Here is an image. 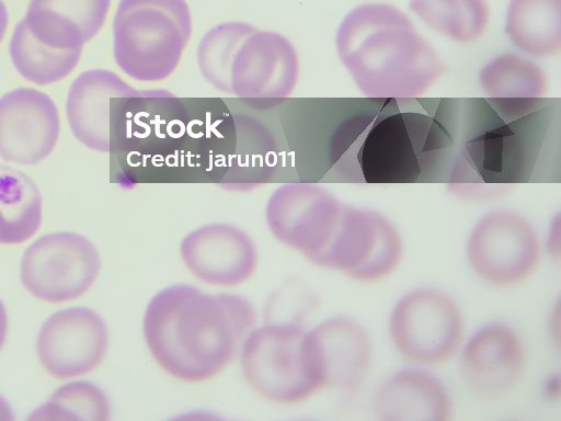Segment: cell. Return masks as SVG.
Segmentation results:
<instances>
[{
	"label": "cell",
	"mask_w": 561,
	"mask_h": 421,
	"mask_svg": "<svg viewBox=\"0 0 561 421\" xmlns=\"http://www.w3.org/2000/svg\"><path fill=\"white\" fill-rule=\"evenodd\" d=\"M307 339L320 389H352L363 383L373 350L358 322L332 317L307 330Z\"/></svg>",
	"instance_id": "2e32d148"
},
{
	"label": "cell",
	"mask_w": 561,
	"mask_h": 421,
	"mask_svg": "<svg viewBox=\"0 0 561 421\" xmlns=\"http://www.w3.org/2000/svg\"><path fill=\"white\" fill-rule=\"evenodd\" d=\"M409 8L428 29L460 43L480 38L490 20L485 0H410Z\"/></svg>",
	"instance_id": "cb8c5ba5"
},
{
	"label": "cell",
	"mask_w": 561,
	"mask_h": 421,
	"mask_svg": "<svg viewBox=\"0 0 561 421\" xmlns=\"http://www.w3.org/2000/svg\"><path fill=\"white\" fill-rule=\"evenodd\" d=\"M60 130L54 101L35 89L21 88L0 98V157L36 164L54 150Z\"/></svg>",
	"instance_id": "7c38bea8"
},
{
	"label": "cell",
	"mask_w": 561,
	"mask_h": 421,
	"mask_svg": "<svg viewBox=\"0 0 561 421\" xmlns=\"http://www.w3.org/2000/svg\"><path fill=\"white\" fill-rule=\"evenodd\" d=\"M345 175L368 184L435 182L449 158L447 134L420 113H392L355 122Z\"/></svg>",
	"instance_id": "3957f363"
},
{
	"label": "cell",
	"mask_w": 561,
	"mask_h": 421,
	"mask_svg": "<svg viewBox=\"0 0 561 421\" xmlns=\"http://www.w3.org/2000/svg\"><path fill=\"white\" fill-rule=\"evenodd\" d=\"M192 33L185 0H121L113 20V50L118 68L139 82L173 73Z\"/></svg>",
	"instance_id": "277c9868"
},
{
	"label": "cell",
	"mask_w": 561,
	"mask_h": 421,
	"mask_svg": "<svg viewBox=\"0 0 561 421\" xmlns=\"http://www.w3.org/2000/svg\"><path fill=\"white\" fill-rule=\"evenodd\" d=\"M374 410L382 421H445L451 401L445 386L434 376L404 369L392 374L378 388Z\"/></svg>",
	"instance_id": "d6986e66"
},
{
	"label": "cell",
	"mask_w": 561,
	"mask_h": 421,
	"mask_svg": "<svg viewBox=\"0 0 561 421\" xmlns=\"http://www.w3.org/2000/svg\"><path fill=\"white\" fill-rule=\"evenodd\" d=\"M299 61L283 35L255 30L240 46L231 70V94L242 99H282L294 91Z\"/></svg>",
	"instance_id": "5bb4252c"
},
{
	"label": "cell",
	"mask_w": 561,
	"mask_h": 421,
	"mask_svg": "<svg viewBox=\"0 0 561 421\" xmlns=\"http://www.w3.org/2000/svg\"><path fill=\"white\" fill-rule=\"evenodd\" d=\"M14 416L8 401L0 395V421H13Z\"/></svg>",
	"instance_id": "83f0119b"
},
{
	"label": "cell",
	"mask_w": 561,
	"mask_h": 421,
	"mask_svg": "<svg viewBox=\"0 0 561 421\" xmlns=\"http://www.w3.org/2000/svg\"><path fill=\"white\" fill-rule=\"evenodd\" d=\"M478 79L490 99L529 101L541 98L548 90V79L542 68L512 53L489 60L481 68Z\"/></svg>",
	"instance_id": "7402d4cb"
},
{
	"label": "cell",
	"mask_w": 561,
	"mask_h": 421,
	"mask_svg": "<svg viewBox=\"0 0 561 421\" xmlns=\"http://www.w3.org/2000/svg\"><path fill=\"white\" fill-rule=\"evenodd\" d=\"M139 92L119 76L106 69H91L71 84L66 112L75 137L85 147L110 151L111 100L137 98Z\"/></svg>",
	"instance_id": "e0dca14e"
},
{
	"label": "cell",
	"mask_w": 561,
	"mask_h": 421,
	"mask_svg": "<svg viewBox=\"0 0 561 421\" xmlns=\"http://www.w3.org/2000/svg\"><path fill=\"white\" fill-rule=\"evenodd\" d=\"M467 257L484 282L511 286L529 278L540 261L534 227L523 216L496 210L483 216L470 232Z\"/></svg>",
	"instance_id": "30bf717a"
},
{
	"label": "cell",
	"mask_w": 561,
	"mask_h": 421,
	"mask_svg": "<svg viewBox=\"0 0 561 421\" xmlns=\"http://www.w3.org/2000/svg\"><path fill=\"white\" fill-rule=\"evenodd\" d=\"M10 56L22 77L44 86L66 78L78 65L81 49H59L39 42L23 19L12 34Z\"/></svg>",
	"instance_id": "603a6c76"
},
{
	"label": "cell",
	"mask_w": 561,
	"mask_h": 421,
	"mask_svg": "<svg viewBox=\"0 0 561 421\" xmlns=\"http://www.w3.org/2000/svg\"><path fill=\"white\" fill-rule=\"evenodd\" d=\"M241 371L259 395L277 403H297L320 389L307 330L295 323L252 328L241 343Z\"/></svg>",
	"instance_id": "5b68a950"
},
{
	"label": "cell",
	"mask_w": 561,
	"mask_h": 421,
	"mask_svg": "<svg viewBox=\"0 0 561 421\" xmlns=\"http://www.w3.org/2000/svg\"><path fill=\"white\" fill-rule=\"evenodd\" d=\"M397 351L420 365L442 364L454 356L462 338V317L447 294L432 288L404 295L389 318Z\"/></svg>",
	"instance_id": "8992f818"
},
{
	"label": "cell",
	"mask_w": 561,
	"mask_h": 421,
	"mask_svg": "<svg viewBox=\"0 0 561 421\" xmlns=\"http://www.w3.org/2000/svg\"><path fill=\"white\" fill-rule=\"evenodd\" d=\"M8 10L2 0H0V43L2 42L8 26Z\"/></svg>",
	"instance_id": "f1b7e54d"
},
{
	"label": "cell",
	"mask_w": 561,
	"mask_h": 421,
	"mask_svg": "<svg viewBox=\"0 0 561 421\" xmlns=\"http://www.w3.org/2000/svg\"><path fill=\"white\" fill-rule=\"evenodd\" d=\"M101 258L85 237L68 231L45 235L34 241L21 260L23 286L49 303L72 300L96 280Z\"/></svg>",
	"instance_id": "52a82bcc"
},
{
	"label": "cell",
	"mask_w": 561,
	"mask_h": 421,
	"mask_svg": "<svg viewBox=\"0 0 561 421\" xmlns=\"http://www.w3.org/2000/svg\"><path fill=\"white\" fill-rule=\"evenodd\" d=\"M525 367L523 342L503 323L488 325L472 334L459 361L465 385L474 395L486 399L510 394L519 384Z\"/></svg>",
	"instance_id": "9a60e30c"
},
{
	"label": "cell",
	"mask_w": 561,
	"mask_h": 421,
	"mask_svg": "<svg viewBox=\"0 0 561 421\" xmlns=\"http://www.w3.org/2000/svg\"><path fill=\"white\" fill-rule=\"evenodd\" d=\"M42 223V196L24 172L0 164V243L26 241Z\"/></svg>",
	"instance_id": "44dd1931"
},
{
	"label": "cell",
	"mask_w": 561,
	"mask_h": 421,
	"mask_svg": "<svg viewBox=\"0 0 561 421\" xmlns=\"http://www.w3.org/2000/svg\"><path fill=\"white\" fill-rule=\"evenodd\" d=\"M401 257V237L386 216L344 204L336 235L314 264L374 282L391 274Z\"/></svg>",
	"instance_id": "ba28073f"
},
{
	"label": "cell",
	"mask_w": 561,
	"mask_h": 421,
	"mask_svg": "<svg viewBox=\"0 0 561 421\" xmlns=\"http://www.w3.org/2000/svg\"><path fill=\"white\" fill-rule=\"evenodd\" d=\"M256 29L244 22H224L210 29L197 47V66L203 78L218 91L230 93L234 57L243 41Z\"/></svg>",
	"instance_id": "d4e9b609"
},
{
	"label": "cell",
	"mask_w": 561,
	"mask_h": 421,
	"mask_svg": "<svg viewBox=\"0 0 561 421\" xmlns=\"http://www.w3.org/2000/svg\"><path fill=\"white\" fill-rule=\"evenodd\" d=\"M111 0H31L24 21L42 43L82 49L102 29Z\"/></svg>",
	"instance_id": "ac0fdd59"
},
{
	"label": "cell",
	"mask_w": 561,
	"mask_h": 421,
	"mask_svg": "<svg viewBox=\"0 0 561 421\" xmlns=\"http://www.w3.org/2000/svg\"><path fill=\"white\" fill-rule=\"evenodd\" d=\"M108 331L103 318L85 307L51 315L37 338L43 367L59 379L80 376L100 365L106 354Z\"/></svg>",
	"instance_id": "8fae6325"
},
{
	"label": "cell",
	"mask_w": 561,
	"mask_h": 421,
	"mask_svg": "<svg viewBox=\"0 0 561 421\" xmlns=\"http://www.w3.org/2000/svg\"><path fill=\"white\" fill-rule=\"evenodd\" d=\"M8 330V316L5 308L0 299V349L2 348Z\"/></svg>",
	"instance_id": "4316f807"
},
{
	"label": "cell",
	"mask_w": 561,
	"mask_h": 421,
	"mask_svg": "<svg viewBox=\"0 0 561 421\" xmlns=\"http://www.w3.org/2000/svg\"><path fill=\"white\" fill-rule=\"evenodd\" d=\"M343 207L325 187L294 182L278 186L271 194L265 218L278 241L314 264L335 237Z\"/></svg>",
	"instance_id": "9c48e42d"
},
{
	"label": "cell",
	"mask_w": 561,
	"mask_h": 421,
	"mask_svg": "<svg viewBox=\"0 0 561 421\" xmlns=\"http://www.w3.org/2000/svg\"><path fill=\"white\" fill-rule=\"evenodd\" d=\"M254 308L236 294H209L191 284L159 291L147 305L142 331L158 365L197 383L219 374L253 328Z\"/></svg>",
	"instance_id": "6da1fadb"
},
{
	"label": "cell",
	"mask_w": 561,
	"mask_h": 421,
	"mask_svg": "<svg viewBox=\"0 0 561 421\" xmlns=\"http://www.w3.org/2000/svg\"><path fill=\"white\" fill-rule=\"evenodd\" d=\"M110 413L105 392L90 382L79 380L58 388L45 405L32 412L28 420L105 421Z\"/></svg>",
	"instance_id": "484cf974"
},
{
	"label": "cell",
	"mask_w": 561,
	"mask_h": 421,
	"mask_svg": "<svg viewBox=\"0 0 561 421\" xmlns=\"http://www.w3.org/2000/svg\"><path fill=\"white\" fill-rule=\"evenodd\" d=\"M505 32L522 52L550 57L561 49V0H511Z\"/></svg>",
	"instance_id": "ffe728a7"
},
{
	"label": "cell",
	"mask_w": 561,
	"mask_h": 421,
	"mask_svg": "<svg viewBox=\"0 0 561 421\" xmlns=\"http://www.w3.org/2000/svg\"><path fill=\"white\" fill-rule=\"evenodd\" d=\"M180 253L196 278L218 286L245 282L259 262L252 238L243 229L226 223L207 224L192 230L182 239Z\"/></svg>",
	"instance_id": "4fadbf2b"
},
{
	"label": "cell",
	"mask_w": 561,
	"mask_h": 421,
	"mask_svg": "<svg viewBox=\"0 0 561 421\" xmlns=\"http://www.w3.org/2000/svg\"><path fill=\"white\" fill-rule=\"evenodd\" d=\"M335 46L358 90L376 99L422 95L442 76L435 48L409 16L388 3H366L341 22Z\"/></svg>",
	"instance_id": "7a4b0ae2"
}]
</instances>
